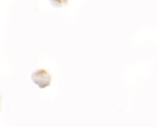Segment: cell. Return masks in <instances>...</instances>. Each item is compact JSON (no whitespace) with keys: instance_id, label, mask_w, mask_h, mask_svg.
Returning a JSON list of instances; mask_svg holds the SVG:
<instances>
[{"instance_id":"1","label":"cell","mask_w":157,"mask_h":127,"mask_svg":"<svg viewBox=\"0 0 157 127\" xmlns=\"http://www.w3.org/2000/svg\"><path fill=\"white\" fill-rule=\"evenodd\" d=\"M32 82L40 88H45L52 83V75L45 69H38L31 75Z\"/></svg>"},{"instance_id":"2","label":"cell","mask_w":157,"mask_h":127,"mask_svg":"<svg viewBox=\"0 0 157 127\" xmlns=\"http://www.w3.org/2000/svg\"><path fill=\"white\" fill-rule=\"evenodd\" d=\"M50 4L54 8H61L68 4L69 0H48Z\"/></svg>"}]
</instances>
